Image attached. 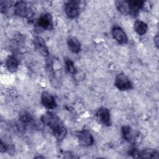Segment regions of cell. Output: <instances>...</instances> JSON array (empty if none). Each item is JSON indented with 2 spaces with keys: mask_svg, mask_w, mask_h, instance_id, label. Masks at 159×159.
<instances>
[{
  "mask_svg": "<svg viewBox=\"0 0 159 159\" xmlns=\"http://www.w3.org/2000/svg\"><path fill=\"white\" fill-rule=\"evenodd\" d=\"M139 153H140V150H139L137 148H133L129 151V154L132 157H133L134 158H139Z\"/></svg>",
  "mask_w": 159,
  "mask_h": 159,
  "instance_id": "obj_20",
  "label": "cell"
},
{
  "mask_svg": "<svg viewBox=\"0 0 159 159\" xmlns=\"http://www.w3.org/2000/svg\"><path fill=\"white\" fill-rule=\"evenodd\" d=\"M148 29L147 25L142 20H137L134 23V30L140 35H144Z\"/></svg>",
  "mask_w": 159,
  "mask_h": 159,
  "instance_id": "obj_14",
  "label": "cell"
},
{
  "mask_svg": "<svg viewBox=\"0 0 159 159\" xmlns=\"http://www.w3.org/2000/svg\"><path fill=\"white\" fill-rule=\"evenodd\" d=\"M116 86L121 91H126L132 88V84L129 78L124 74H119L115 80Z\"/></svg>",
  "mask_w": 159,
  "mask_h": 159,
  "instance_id": "obj_3",
  "label": "cell"
},
{
  "mask_svg": "<svg viewBox=\"0 0 159 159\" xmlns=\"http://www.w3.org/2000/svg\"><path fill=\"white\" fill-rule=\"evenodd\" d=\"M112 34L114 39L120 43L125 44L128 42L127 37L124 31L119 27H114L112 29Z\"/></svg>",
  "mask_w": 159,
  "mask_h": 159,
  "instance_id": "obj_8",
  "label": "cell"
},
{
  "mask_svg": "<svg viewBox=\"0 0 159 159\" xmlns=\"http://www.w3.org/2000/svg\"><path fill=\"white\" fill-rule=\"evenodd\" d=\"M42 121L52 130L54 136L58 140H61L66 134V130L61 120L51 112L44 114L42 116Z\"/></svg>",
  "mask_w": 159,
  "mask_h": 159,
  "instance_id": "obj_1",
  "label": "cell"
},
{
  "mask_svg": "<svg viewBox=\"0 0 159 159\" xmlns=\"http://www.w3.org/2000/svg\"><path fill=\"white\" fill-rule=\"evenodd\" d=\"M67 43L70 51L75 53H78L81 49L80 43L78 40L74 37L70 36L67 39Z\"/></svg>",
  "mask_w": 159,
  "mask_h": 159,
  "instance_id": "obj_13",
  "label": "cell"
},
{
  "mask_svg": "<svg viewBox=\"0 0 159 159\" xmlns=\"http://www.w3.org/2000/svg\"><path fill=\"white\" fill-rule=\"evenodd\" d=\"M159 152L157 150L147 148L140 151L139 158H158Z\"/></svg>",
  "mask_w": 159,
  "mask_h": 159,
  "instance_id": "obj_12",
  "label": "cell"
},
{
  "mask_svg": "<svg viewBox=\"0 0 159 159\" xmlns=\"http://www.w3.org/2000/svg\"><path fill=\"white\" fill-rule=\"evenodd\" d=\"M96 116L99 122L104 125H110L111 115L109 110L107 108H100L96 112Z\"/></svg>",
  "mask_w": 159,
  "mask_h": 159,
  "instance_id": "obj_7",
  "label": "cell"
},
{
  "mask_svg": "<svg viewBox=\"0 0 159 159\" xmlns=\"http://www.w3.org/2000/svg\"><path fill=\"white\" fill-rule=\"evenodd\" d=\"M42 102L43 105L48 109H54L57 106V103L54 98L47 92H43L42 94Z\"/></svg>",
  "mask_w": 159,
  "mask_h": 159,
  "instance_id": "obj_10",
  "label": "cell"
},
{
  "mask_svg": "<svg viewBox=\"0 0 159 159\" xmlns=\"http://www.w3.org/2000/svg\"><path fill=\"white\" fill-rule=\"evenodd\" d=\"M77 137L79 142L83 146H89L94 143V138L87 130H82L78 132Z\"/></svg>",
  "mask_w": 159,
  "mask_h": 159,
  "instance_id": "obj_5",
  "label": "cell"
},
{
  "mask_svg": "<svg viewBox=\"0 0 159 159\" xmlns=\"http://www.w3.org/2000/svg\"><path fill=\"white\" fill-rule=\"evenodd\" d=\"M19 119L24 123H29L32 120V117L29 112L23 111L19 115Z\"/></svg>",
  "mask_w": 159,
  "mask_h": 159,
  "instance_id": "obj_18",
  "label": "cell"
},
{
  "mask_svg": "<svg viewBox=\"0 0 159 159\" xmlns=\"http://www.w3.org/2000/svg\"><path fill=\"white\" fill-rule=\"evenodd\" d=\"M117 9L119 12L124 15L129 14V7L126 1H117L116 2Z\"/></svg>",
  "mask_w": 159,
  "mask_h": 159,
  "instance_id": "obj_17",
  "label": "cell"
},
{
  "mask_svg": "<svg viewBox=\"0 0 159 159\" xmlns=\"http://www.w3.org/2000/svg\"><path fill=\"white\" fill-rule=\"evenodd\" d=\"M129 7V14L136 16L139 13L140 9H143L145 6V2L143 1H127Z\"/></svg>",
  "mask_w": 159,
  "mask_h": 159,
  "instance_id": "obj_4",
  "label": "cell"
},
{
  "mask_svg": "<svg viewBox=\"0 0 159 159\" xmlns=\"http://www.w3.org/2000/svg\"><path fill=\"white\" fill-rule=\"evenodd\" d=\"M65 64H66V67L67 70L71 73H75L76 71V68L74 65L73 62L70 60H66L65 61Z\"/></svg>",
  "mask_w": 159,
  "mask_h": 159,
  "instance_id": "obj_19",
  "label": "cell"
},
{
  "mask_svg": "<svg viewBox=\"0 0 159 159\" xmlns=\"http://www.w3.org/2000/svg\"><path fill=\"white\" fill-rule=\"evenodd\" d=\"M14 12L19 16L26 17L29 14V9L24 2H18L14 5Z\"/></svg>",
  "mask_w": 159,
  "mask_h": 159,
  "instance_id": "obj_11",
  "label": "cell"
},
{
  "mask_svg": "<svg viewBox=\"0 0 159 159\" xmlns=\"http://www.w3.org/2000/svg\"><path fill=\"white\" fill-rule=\"evenodd\" d=\"M154 42H155V43L156 46L158 47V35H157V36L155 37Z\"/></svg>",
  "mask_w": 159,
  "mask_h": 159,
  "instance_id": "obj_21",
  "label": "cell"
},
{
  "mask_svg": "<svg viewBox=\"0 0 159 159\" xmlns=\"http://www.w3.org/2000/svg\"><path fill=\"white\" fill-rule=\"evenodd\" d=\"M35 47L37 50L42 55L46 57L49 55L48 48L46 46L45 42L40 37H36L34 40Z\"/></svg>",
  "mask_w": 159,
  "mask_h": 159,
  "instance_id": "obj_9",
  "label": "cell"
},
{
  "mask_svg": "<svg viewBox=\"0 0 159 159\" xmlns=\"http://www.w3.org/2000/svg\"><path fill=\"white\" fill-rule=\"evenodd\" d=\"M38 26L43 30H50L53 27V20L49 14H42L37 21Z\"/></svg>",
  "mask_w": 159,
  "mask_h": 159,
  "instance_id": "obj_6",
  "label": "cell"
},
{
  "mask_svg": "<svg viewBox=\"0 0 159 159\" xmlns=\"http://www.w3.org/2000/svg\"><path fill=\"white\" fill-rule=\"evenodd\" d=\"M19 66L17 60L14 57H9L6 61V66L11 72H15Z\"/></svg>",
  "mask_w": 159,
  "mask_h": 159,
  "instance_id": "obj_16",
  "label": "cell"
},
{
  "mask_svg": "<svg viewBox=\"0 0 159 159\" xmlns=\"http://www.w3.org/2000/svg\"><path fill=\"white\" fill-rule=\"evenodd\" d=\"M121 131L123 137L125 140H127L129 142H132L133 141H134V135L132 130V129L129 126H123L121 129Z\"/></svg>",
  "mask_w": 159,
  "mask_h": 159,
  "instance_id": "obj_15",
  "label": "cell"
},
{
  "mask_svg": "<svg viewBox=\"0 0 159 159\" xmlns=\"http://www.w3.org/2000/svg\"><path fill=\"white\" fill-rule=\"evenodd\" d=\"M80 2L78 1H71L66 4L65 10L68 17L74 19L78 16L80 13Z\"/></svg>",
  "mask_w": 159,
  "mask_h": 159,
  "instance_id": "obj_2",
  "label": "cell"
}]
</instances>
